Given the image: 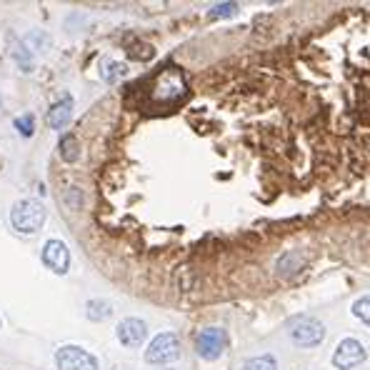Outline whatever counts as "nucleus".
<instances>
[{
  "label": "nucleus",
  "mask_w": 370,
  "mask_h": 370,
  "mask_svg": "<svg viewBox=\"0 0 370 370\" xmlns=\"http://www.w3.org/2000/svg\"><path fill=\"white\" fill-rule=\"evenodd\" d=\"M55 363L61 370H98V360L78 345H63L55 353Z\"/></svg>",
  "instance_id": "39448f33"
},
{
  "label": "nucleus",
  "mask_w": 370,
  "mask_h": 370,
  "mask_svg": "<svg viewBox=\"0 0 370 370\" xmlns=\"http://www.w3.org/2000/svg\"><path fill=\"white\" fill-rule=\"evenodd\" d=\"M151 103L173 105L185 96V78L178 68H163L151 83Z\"/></svg>",
  "instance_id": "f257e3e1"
},
{
  "label": "nucleus",
  "mask_w": 370,
  "mask_h": 370,
  "mask_svg": "<svg viewBox=\"0 0 370 370\" xmlns=\"http://www.w3.org/2000/svg\"><path fill=\"white\" fill-rule=\"evenodd\" d=\"M235 10H238L235 3H220V6H215L210 10V18H228V15H233Z\"/></svg>",
  "instance_id": "f3484780"
},
{
  "label": "nucleus",
  "mask_w": 370,
  "mask_h": 370,
  "mask_svg": "<svg viewBox=\"0 0 370 370\" xmlns=\"http://www.w3.org/2000/svg\"><path fill=\"white\" fill-rule=\"evenodd\" d=\"M123 76H125V65H123V63H108V65H105V70H103V78L108 83L120 80Z\"/></svg>",
  "instance_id": "2eb2a0df"
},
{
  "label": "nucleus",
  "mask_w": 370,
  "mask_h": 370,
  "mask_svg": "<svg viewBox=\"0 0 370 370\" xmlns=\"http://www.w3.org/2000/svg\"><path fill=\"white\" fill-rule=\"evenodd\" d=\"M70 116H73V98L65 96L63 100H58V103L50 108V113H48L50 128H55V131L65 128V125L70 123Z\"/></svg>",
  "instance_id": "9d476101"
},
{
  "label": "nucleus",
  "mask_w": 370,
  "mask_h": 370,
  "mask_svg": "<svg viewBox=\"0 0 370 370\" xmlns=\"http://www.w3.org/2000/svg\"><path fill=\"white\" fill-rule=\"evenodd\" d=\"M243 370H278V363H275L273 356H258V358L246 360Z\"/></svg>",
  "instance_id": "ddd939ff"
},
{
  "label": "nucleus",
  "mask_w": 370,
  "mask_h": 370,
  "mask_svg": "<svg viewBox=\"0 0 370 370\" xmlns=\"http://www.w3.org/2000/svg\"><path fill=\"white\" fill-rule=\"evenodd\" d=\"M128 55H131V58H135V61H151L153 48H151V45H145V43H133L131 50H128Z\"/></svg>",
  "instance_id": "dca6fc26"
},
{
  "label": "nucleus",
  "mask_w": 370,
  "mask_h": 370,
  "mask_svg": "<svg viewBox=\"0 0 370 370\" xmlns=\"http://www.w3.org/2000/svg\"><path fill=\"white\" fill-rule=\"evenodd\" d=\"M180 358V340L175 333H160L158 338H153L151 348L145 350V360L153 365L173 363Z\"/></svg>",
  "instance_id": "7ed1b4c3"
},
{
  "label": "nucleus",
  "mask_w": 370,
  "mask_h": 370,
  "mask_svg": "<svg viewBox=\"0 0 370 370\" xmlns=\"http://www.w3.org/2000/svg\"><path fill=\"white\" fill-rule=\"evenodd\" d=\"M353 316L358 320H363L365 325H370V295H363V298H358L353 303Z\"/></svg>",
  "instance_id": "4468645a"
},
{
  "label": "nucleus",
  "mask_w": 370,
  "mask_h": 370,
  "mask_svg": "<svg viewBox=\"0 0 370 370\" xmlns=\"http://www.w3.org/2000/svg\"><path fill=\"white\" fill-rule=\"evenodd\" d=\"M78 155H80V148H78V138L76 135H65L61 140V158L65 163H76Z\"/></svg>",
  "instance_id": "9b49d317"
},
{
  "label": "nucleus",
  "mask_w": 370,
  "mask_h": 370,
  "mask_svg": "<svg viewBox=\"0 0 370 370\" xmlns=\"http://www.w3.org/2000/svg\"><path fill=\"white\" fill-rule=\"evenodd\" d=\"M43 263L58 275L68 273L70 253H68V248H65V243H61V240H48L45 248H43Z\"/></svg>",
  "instance_id": "6e6552de"
},
{
  "label": "nucleus",
  "mask_w": 370,
  "mask_h": 370,
  "mask_svg": "<svg viewBox=\"0 0 370 370\" xmlns=\"http://www.w3.org/2000/svg\"><path fill=\"white\" fill-rule=\"evenodd\" d=\"M228 345L226 330L220 328H206L195 340V348H198V356L206 358V360H215V358L223 356V350Z\"/></svg>",
  "instance_id": "423d86ee"
},
{
  "label": "nucleus",
  "mask_w": 370,
  "mask_h": 370,
  "mask_svg": "<svg viewBox=\"0 0 370 370\" xmlns=\"http://www.w3.org/2000/svg\"><path fill=\"white\" fill-rule=\"evenodd\" d=\"M363 360H365V348L360 340H356V338H345V340H340L336 356H333V365L340 370H353L363 363Z\"/></svg>",
  "instance_id": "0eeeda50"
},
{
  "label": "nucleus",
  "mask_w": 370,
  "mask_h": 370,
  "mask_svg": "<svg viewBox=\"0 0 370 370\" xmlns=\"http://www.w3.org/2000/svg\"><path fill=\"white\" fill-rule=\"evenodd\" d=\"M15 128H18V131H21L25 138H30V135H33V118H30V116H21L18 120H15Z\"/></svg>",
  "instance_id": "a211bd4d"
},
{
  "label": "nucleus",
  "mask_w": 370,
  "mask_h": 370,
  "mask_svg": "<svg viewBox=\"0 0 370 370\" xmlns=\"http://www.w3.org/2000/svg\"><path fill=\"white\" fill-rule=\"evenodd\" d=\"M85 308H88L90 320H108V318L113 316V308H110V303L105 301H90Z\"/></svg>",
  "instance_id": "f8f14e48"
},
{
  "label": "nucleus",
  "mask_w": 370,
  "mask_h": 370,
  "mask_svg": "<svg viewBox=\"0 0 370 370\" xmlns=\"http://www.w3.org/2000/svg\"><path fill=\"white\" fill-rule=\"evenodd\" d=\"M145 336H148V328H145L143 320L138 318H125L120 325H118V340L125 345V348H138L143 343Z\"/></svg>",
  "instance_id": "1a4fd4ad"
},
{
  "label": "nucleus",
  "mask_w": 370,
  "mask_h": 370,
  "mask_svg": "<svg viewBox=\"0 0 370 370\" xmlns=\"http://www.w3.org/2000/svg\"><path fill=\"white\" fill-rule=\"evenodd\" d=\"M290 338L301 348H316L323 338H325V328H323V323L316 320V318L303 316L290 325Z\"/></svg>",
  "instance_id": "20e7f679"
},
{
  "label": "nucleus",
  "mask_w": 370,
  "mask_h": 370,
  "mask_svg": "<svg viewBox=\"0 0 370 370\" xmlns=\"http://www.w3.org/2000/svg\"><path fill=\"white\" fill-rule=\"evenodd\" d=\"M10 220H13L15 230L35 233L45 223V208L38 200H18L13 206V210H10Z\"/></svg>",
  "instance_id": "f03ea898"
}]
</instances>
